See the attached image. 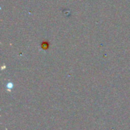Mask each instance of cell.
<instances>
[{
  "mask_svg": "<svg viewBox=\"0 0 130 130\" xmlns=\"http://www.w3.org/2000/svg\"><path fill=\"white\" fill-rule=\"evenodd\" d=\"M6 86H7L8 88L10 89V90H11V89L13 88V84L11 83H9L7 84Z\"/></svg>",
  "mask_w": 130,
  "mask_h": 130,
  "instance_id": "6da1fadb",
  "label": "cell"
}]
</instances>
